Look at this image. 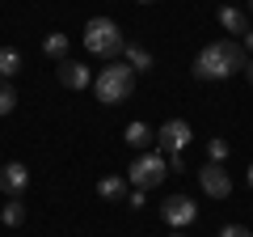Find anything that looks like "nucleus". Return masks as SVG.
<instances>
[{
	"label": "nucleus",
	"instance_id": "nucleus-1",
	"mask_svg": "<svg viewBox=\"0 0 253 237\" xmlns=\"http://www.w3.org/2000/svg\"><path fill=\"white\" fill-rule=\"evenodd\" d=\"M245 47L232 43V38H219V43H207L199 55H194V76L199 81H228V76L245 72Z\"/></svg>",
	"mask_w": 253,
	"mask_h": 237
},
{
	"label": "nucleus",
	"instance_id": "nucleus-2",
	"mask_svg": "<svg viewBox=\"0 0 253 237\" xmlns=\"http://www.w3.org/2000/svg\"><path fill=\"white\" fill-rule=\"evenodd\" d=\"M131 89H135V72H131L126 59H114V64H106L97 76H93V93H97L101 106H118V102H126Z\"/></svg>",
	"mask_w": 253,
	"mask_h": 237
},
{
	"label": "nucleus",
	"instance_id": "nucleus-3",
	"mask_svg": "<svg viewBox=\"0 0 253 237\" xmlns=\"http://www.w3.org/2000/svg\"><path fill=\"white\" fill-rule=\"evenodd\" d=\"M84 47H89L93 55H101V59H118L126 47V34L118 30L114 17H89V26H84Z\"/></svg>",
	"mask_w": 253,
	"mask_h": 237
},
{
	"label": "nucleus",
	"instance_id": "nucleus-4",
	"mask_svg": "<svg viewBox=\"0 0 253 237\" xmlns=\"http://www.w3.org/2000/svg\"><path fill=\"white\" fill-rule=\"evenodd\" d=\"M165 174H169V161H165L161 148H152V153H139L135 161L126 165V182L135 191H156L165 182Z\"/></svg>",
	"mask_w": 253,
	"mask_h": 237
},
{
	"label": "nucleus",
	"instance_id": "nucleus-5",
	"mask_svg": "<svg viewBox=\"0 0 253 237\" xmlns=\"http://www.w3.org/2000/svg\"><path fill=\"white\" fill-rule=\"evenodd\" d=\"M194 216H199V203L190 199V195H169V199L161 203V220L169 229H186L194 225Z\"/></svg>",
	"mask_w": 253,
	"mask_h": 237
},
{
	"label": "nucleus",
	"instance_id": "nucleus-6",
	"mask_svg": "<svg viewBox=\"0 0 253 237\" xmlns=\"http://www.w3.org/2000/svg\"><path fill=\"white\" fill-rule=\"evenodd\" d=\"M199 186H203V195H211V199H228V195H232V174H228L219 161H207L199 170Z\"/></svg>",
	"mask_w": 253,
	"mask_h": 237
},
{
	"label": "nucleus",
	"instance_id": "nucleus-7",
	"mask_svg": "<svg viewBox=\"0 0 253 237\" xmlns=\"http://www.w3.org/2000/svg\"><path fill=\"white\" fill-rule=\"evenodd\" d=\"M190 140H194V131H190L186 118H169V123H161V131H156V144H161V153H181Z\"/></svg>",
	"mask_w": 253,
	"mask_h": 237
},
{
	"label": "nucleus",
	"instance_id": "nucleus-8",
	"mask_svg": "<svg viewBox=\"0 0 253 237\" xmlns=\"http://www.w3.org/2000/svg\"><path fill=\"white\" fill-rule=\"evenodd\" d=\"M55 72H59V85H63V89H72V93H81V89L93 85V68L81 64V59H59Z\"/></svg>",
	"mask_w": 253,
	"mask_h": 237
},
{
	"label": "nucleus",
	"instance_id": "nucleus-9",
	"mask_svg": "<svg viewBox=\"0 0 253 237\" xmlns=\"http://www.w3.org/2000/svg\"><path fill=\"white\" fill-rule=\"evenodd\" d=\"M30 186V170L21 161H9V165H0V191H4V199H13V195H26Z\"/></svg>",
	"mask_w": 253,
	"mask_h": 237
},
{
	"label": "nucleus",
	"instance_id": "nucleus-10",
	"mask_svg": "<svg viewBox=\"0 0 253 237\" xmlns=\"http://www.w3.org/2000/svg\"><path fill=\"white\" fill-rule=\"evenodd\" d=\"M219 26L228 30V34H249V13L245 9H236V4H224V9H219Z\"/></svg>",
	"mask_w": 253,
	"mask_h": 237
},
{
	"label": "nucleus",
	"instance_id": "nucleus-11",
	"mask_svg": "<svg viewBox=\"0 0 253 237\" xmlns=\"http://www.w3.org/2000/svg\"><path fill=\"white\" fill-rule=\"evenodd\" d=\"M0 220H4L9 229H21V225H26V199H21V195L4 199V208H0Z\"/></svg>",
	"mask_w": 253,
	"mask_h": 237
},
{
	"label": "nucleus",
	"instance_id": "nucleus-12",
	"mask_svg": "<svg viewBox=\"0 0 253 237\" xmlns=\"http://www.w3.org/2000/svg\"><path fill=\"white\" fill-rule=\"evenodd\" d=\"M123 55H126V64H131V72H148V68H152V51L139 47V43H126Z\"/></svg>",
	"mask_w": 253,
	"mask_h": 237
},
{
	"label": "nucleus",
	"instance_id": "nucleus-13",
	"mask_svg": "<svg viewBox=\"0 0 253 237\" xmlns=\"http://www.w3.org/2000/svg\"><path fill=\"white\" fill-rule=\"evenodd\" d=\"M123 140H126V144H131V148H148V144H152V140H156V131L148 127V123H126Z\"/></svg>",
	"mask_w": 253,
	"mask_h": 237
},
{
	"label": "nucleus",
	"instance_id": "nucleus-14",
	"mask_svg": "<svg viewBox=\"0 0 253 237\" xmlns=\"http://www.w3.org/2000/svg\"><path fill=\"white\" fill-rule=\"evenodd\" d=\"M17 72H21V51H17V47H0V76L13 81Z\"/></svg>",
	"mask_w": 253,
	"mask_h": 237
},
{
	"label": "nucleus",
	"instance_id": "nucleus-15",
	"mask_svg": "<svg viewBox=\"0 0 253 237\" xmlns=\"http://www.w3.org/2000/svg\"><path fill=\"white\" fill-rule=\"evenodd\" d=\"M97 195H101V199H126V178H118V174L101 178V182H97Z\"/></svg>",
	"mask_w": 253,
	"mask_h": 237
},
{
	"label": "nucleus",
	"instance_id": "nucleus-16",
	"mask_svg": "<svg viewBox=\"0 0 253 237\" xmlns=\"http://www.w3.org/2000/svg\"><path fill=\"white\" fill-rule=\"evenodd\" d=\"M42 55H51V59H68V34H46L42 38Z\"/></svg>",
	"mask_w": 253,
	"mask_h": 237
},
{
	"label": "nucleus",
	"instance_id": "nucleus-17",
	"mask_svg": "<svg viewBox=\"0 0 253 237\" xmlns=\"http://www.w3.org/2000/svg\"><path fill=\"white\" fill-rule=\"evenodd\" d=\"M13 106H17V89H13L9 81H0V118L13 115Z\"/></svg>",
	"mask_w": 253,
	"mask_h": 237
},
{
	"label": "nucleus",
	"instance_id": "nucleus-18",
	"mask_svg": "<svg viewBox=\"0 0 253 237\" xmlns=\"http://www.w3.org/2000/svg\"><path fill=\"white\" fill-rule=\"evenodd\" d=\"M207 157H211V161H219V165H224L228 161V140H207Z\"/></svg>",
	"mask_w": 253,
	"mask_h": 237
},
{
	"label": "nucleus",
	"instance_id": "nucleus-19",
	"mask_svg": "<svg viewBox=\"0 0 253 237\" xmlns=\"http://www.w3.org/2000/svg\"><path fill=\"white\" fill-rule=\"evenodd\" d=\"M219 237H253V229H245V225H224V229H219Z\"/></svg>",
	"mask_w": 253,
	"mask_h": 237
},
{
	"label": "nucleus",
	"instance_id": "nucleus-20",
	"mask_svg": "<svg viewBox=\"0 0 253 237\" xmlns=\"http://www.w3.org/2000/svg\"><path fill=\"white\" fill-rule=\"evenodd\" d=\"M126 203H131V208H144V203H148V191H135V186H131V195H126Z\"/></svg>",
	"mask_w": 253,
	"mask_h": 237
},
{
	"label": "nucleus",
	"instance_id": "nucleus-21",
	"mask_svg": "<svg viewBox=\"0 0 253 237\" xmlns=\"http://www.w3.org/2000/svg\"><path fill=\"white\" fill-rule=\"evenodd\" d=\"M241 47H245V51H253V26H249V34L241 38Z\"/></svg>",
	"mask_w": 253,
	"mask_h": 237
},
{
	"label": "nucleus",
	"instance_id": "nucleus-22",
	"mask_svg": "<svg viewBox=\"0 0 253 237\" xmlns=\"http://www.w3.org/2000/svg\"><path fill=\"white\" fill-rule=\"evenodd\" d=\"M245 72H249V81H253V59H249V64H245Z\"/></svg>",
	"mask_w": 253,
	"mask_h": 237
},
{
	"label": "nucleus",
	"instance_id": "nucleus-23",
	"mask_svg": "<svg viewBox=\"0 0 253 237\" xmlns=\"http://www.w3.org/2000/svg\"><path fill=\"white\" fill-rule=\"evenodd\" d=\"M135 4H156V0H135Z\"/></svg>",
	"mask_w": 253,
	"mask_h": 237
},
{
	"label": "nucleus",
	"instance_id": "nucleus-24",
	"mask_svg": "<svg viewBox=\"0 0 253 237\" xmlns=\"http://www.w3.org/2000/svg\"><path fill=\"white\" fill-rule=\"evenodd\" d=\"M249 186H253V165H249Z\"/></svg>",
	"mask_w": 253,
	"mask_h": 237
},
{
	"label": "nucleus",
	"instance_id": "nucleus-25",
	"mask_svg": "<svg viewBox=\"0 0 253 237\" xmlns=\"http://www.w3.org/2000/svg\"><path fill=\"white\" fill-rule=\"evenodd\" d=\"M249 13H253V0H249Z\"/></svg>",
	"mask_w": 253,
	"mask_h": 237
}]
</instances>
